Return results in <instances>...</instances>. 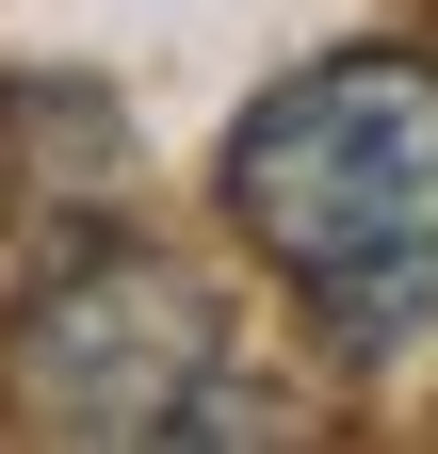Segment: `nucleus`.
Masks as SVG:
<instances>
[{
	"mask_svg": "<svg viewBox=\"0 0 438 454\" xmlns=\"http://www.w3.org/2000/svg\"><path fill=\"white\" fill-rule=\"evenodd\" d=\"M211 195L293 293L422 260L438 244V49H325V66L260 82L211 146Z\"/></svg>",
	"mask_w": 438,
	"mask_h": 454,
	"instance_id": "f257e3e1",
	"label": "nucleus"
},
{
	"mask_svg": "<svg viewBox=\"0 0 438 454\" xmlns=\"http://www.w3.org/2000/svg\"><path fill=\"white\" fill-rule=\"evenodd\" d=\"M211 357H228V293L179 244L98 227V244H66L17 293V325H0V406H17V438H66V454H146V438H179Z\"/></svg>",
	"mask_w": 438,
	"mask_h": 454,
	"instance_id": "f03ea898",
	"label": "nucleus"
},
{
	"mask_svg": "<svg viewBox=\"0 0 438 454\" xmlns=\"http://www.w3.org/2000/svg\"><path fill=\"white\" fill-rule=\"evenodd\" d=\"M309 325H325L341 373H406L422 340H438V244H422V260H373V276H325Z\"/></svg>",
	"mask_w": 438,
	"mask_h": 454,
	"instance_id": "7ed1b4c3",
	"label": "nucleus"
}]
</instances>
